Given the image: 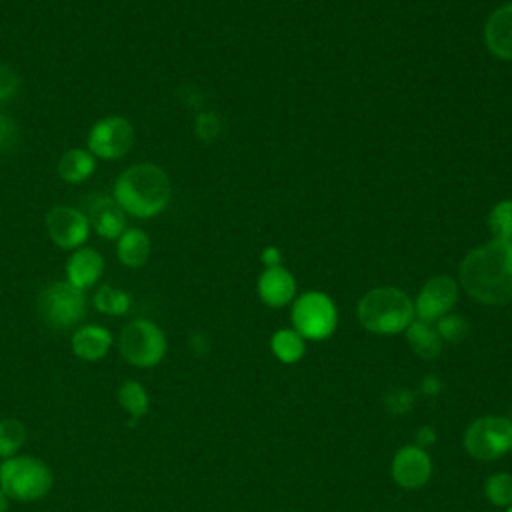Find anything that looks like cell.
Returning a JSON list of instances; mask_svg holds the SVG:
<instances>
[{
    "label": "cell",
    "instance_id": "1",
    "mask_svg": "<svg viewBox=\"0 0 512 512\" xmlns=\"http://www.w3.org/2000/svg\"><path fill=\"white\" fill-rule=\"evenodd\" d=\"M458 280L468 296L486 306L512 302V240H490L460 262Z\"/></svg>",
    "mask_w": 512,
    "mask_h": 512
},
{
    "label": "cell",
    "instance_id": "2",
    "mask_svg": "<svg viewBox=\"0 0 512 512\" xmlns=\"http://www.w3.org/2000/svg\"><path fill=\"white\" fill-rule=\"evenodd\" d=\"M170 194L172 186L168 174L160 166L148 162L124 170L114 186V200L118 206L136 218H152L162 212Z\"/></svg>",
    "mask_w": 512,
    "mask_h": 512
},
{
    "label": "cell",
    "instance_id": "3",
    "mask_svg": "<svg viewBox=\"0 0 512 512\" xmlns=\"http://www.w3.org/2000/svg\"><path fill=\"white\" fill-rule=\"evenodd\" d=\"M356 316L372 334H400L414 320V300L396 286L372 288L360 298Z\"/></svg>",
    "mask_w": 512,
    "mask_h": 512
},
{
    "label": "cell",
    "instance_id": "4",
    "mask_svg": "<svg viewBox=\"0 0 512 512\" xmlns=\"http://www.w3.org/2000/svg\"><path fill=\"white\" fill-rule=\"evenodd\" d=\"M52 486L50 468L32 456H14L0 466V488L8 498L40 500Z\"/></svg>",
    "mask_w": 512,
    "mask_h": 512
},
{
    "label": "cell",
    "instance_id": "5",
    "mask_svg": "<svg viewBox=\"0 0 512 512\" xmlns=\"http://www.w3.org/2000/svg\"><path fill=\"white\" fill-rule=\"evenodd\" d=\"M292 328L304 340H326L334 334L338 324V310L334 300L318 290L304 292L292 302Z\"/></svg>",
    "mask_w": 512,
    "mask_h": 512
},
{
    "label": "cell",
    "instance_id": "6",
    "mask_svg": "<svg viewBox=\"0 0 512 512\" xmlns=\"http://www.w3.org/2000/svg\"><path fill=\"white\" fill-rule=\"evenodd\" d=\"M464 448L476 460H498L512 452V422L504 416H480L464 430Z\"/></svg>",
    "mask_w": 512,
    "mask_h": 512
},
{
    "label": "cell",
    "instance_id": "7",
    "mask_svg": "<svg viewBox=\"0 0 512 512\" xmlns=\"http://www.w3.org/2000/svg\"><path fill=\"white\" fill-rule=\"evenodd\" d=\"M84 310V294L70 282H52L38 296L40 318L54 330L74 326L84 316Z\"/></svg>",
    "mask_w": 512,
    "mask_h": 512
},
{
    "label": "cell",
    "instance_id": "8",
    "mask_svg": "<svg viewBox=\"0 0 512 512\" xmlns=\"http://www.w3.org/2000/svg\"><path fill=\"white\" fill-rule=\"evenodd\" d=\"M120 354L132 366H156L166 354V336L154 322L134 320L120 334Z\"/></svg>",
    "mask_w": 512,
    "mask_h": 512
},
{
    "label": "cell",
    "instance_id": "9",
    "mask_svg": "<svg viewBox=\"0 0 512 512\" xmlns=\"http://www.w3.org/2000/svg\"><path fill=\"white\" fill-rule=\"evenodd\" d=\"M134 144V128L122 116H106L98 120L88 134V148L92 156L104 160L122 158Z\"/></svg>",
    "mask_w": 512,
    "mask_h": 512
},
{
    "label": "cell",
    "instance_id": "10",
    "mask_svg": "<svg viewBox=\"0 0 512 512\" xmlns=\"http://www.w3.org/2000/svg\"><path fill=\"white\" fill-rule=\"evenodd\" d=\"M458 300V284L454 278L442 274L430 278L414 300V318L422 322H436L446 316Z\"/></svg>",
    "mask_w": 512,
    "mask_h": 512
},
{
    "label": "cell",
    "instance_id": "11",
    "mask_svg": "<svg viewBox=\"0 0 512 512\" xmlns=\"http://www.w3.org/2000/svg\"><path fill=\"white\" fill-rule=\"evenodd\" d=\"M390 474L400 488L418 490L432 476V458L424 448L416 444H406L396 450L392 458Z\"/></svg>",
    "mask_w": 512,
    "mask_h": 512
},
{
    "label": "cell",
    "instance_id": "12",
    "mask_svg": "<svg viewBox=\"0 0 512 512\" xmlns=\"http://www.w3.org/2000/svg\"><path fill=\"white\" fill-rule=\"evenodd\" d=\"M46 230L60 248H76L88 238V218L70 206H56L46 214Z\"/></svg>",
    "mask_w": 512,
    "mask_h": 512
},
{
    "label": "cell",
    "instance_id": "13",
    "mask_svg": "<svg viewBox=\"0 0 512 512\" xmlns=\"http://www.w3.org/2000/svg\"><path fill=\"white\" fill-rule=\"evenodd\" d=\"M258 296L270 308H282L296 296V280L284 266H268L258 278Z\"/></svg>",
    "mask_w": 512,
    "mask_h": 512
},
{
    "label": "cell",
    "instance_id": "14",
    "mask_svg": "<svg viewBox=\"0 0 512 512\" xmlns=\"http://www.w3.org/2000/svg\"><path fill=\"white\" fill-rule=\"evenodd\" d=\"M484 44L498 60H512V2L498 6L484 24Z\"/></svg>",
    "mask_w": 512,
    "mask_h": 512
},
{
    "label": "cell",
    "instance_id": "15",
    "mask_svg": "<svg viewBox=\"0 0 512 512\" xmlns=\"http://www.w3.org/2000/svg\"><path fill=\"white\" fill-rule=\"evenodd\" d=\"M90 224L102 238H120L126 230L124 210L118 206L116 200L108 196H98L88 208Z\"/></svg>",
    "mask_w": 512,
    "mask_h": 512
},
{
    "label": "cell",
    "instance_id": "16",
    "mask_svg": "<svg viewBox=\"0 0 512 512\" xmlns=\"http://www.w3.org/2000/svg\"><path fill=\"white\" fill-rule=\"evenodd\" d=\"M102 270H104V260L92 248L76 250L66 264L68 282L78 290H84L96 284V280L102 276Z\"/></svg>",
    "mask_w": 512,
    "mask_h": 512
},
{
    "label": "cell",
    "instance_id": "17",
    "mask_svg": "<svg viewBox=\"0 0 512 512\" xmlns=\"http://www.w3.org/2000/svg\"><path fill=\"white\" fill-rule=\"evenodd\" d=\"M112 344V336L102 326H82L72 336V350L78 358L94 362L100 360Z\"/></svg>",
    "mask_w": 512,
    "mask_h": 512
},
{
    "label": "cell",
    "instance_id": "18",
    "mask_svg": "<svg viewBox=\"0 0 512 512\" xmlns=\"http://www.w3.org/2000/svg\"><path fill=\"white\" fill-rule=\"evenodd\" d=\"M404 332H406V340L416 356H420L424 360H432L440 354L442 338L436 332V328H432L428 322L412 320Z\"/></svg>",
    "mask_w": 512,
    "mask_h": 512
},
{
    "label": "cell",
    "instance_id": "19",
    "mask_svg": "<svg viewBox=\"0 0 512 512\" xmlns=\"http://www.w3.org/2000/svg\"><path fill=\"white\" fill-rule=\"evenodd\" d=\"M150 254V238L138 230V228H130L124 230L118 242V258L124 266L130 268H138L144 266Z\"/></svg>",
    "mask_w": 512,
    "mask_h": 512
},
{
    "label": "cell",
    "instance_id": "20",
    "mask_svg": "<svg viewBox=\"0 0 512 512\" xmlns=\"http://www.w3.org/2000/svg\"><path fill=\"white\" fill-rule=\"evenodd\" d=\"M94 166H96V162L90 152L72 148L60 156L58 176L70 184H76V182L86 180L94 172Z\"/></svg>",
    "mask_w": 512,
    "mask_h": 512
},
{
    "label": "cell",
    "instance_id": "21",
    "mask_svg": "<svg viewBox=\"0 0 512 512\" xmlns=\"http://www.w3.org/2000/svg\"><path fill=\"white\" fill-rule=\"evenodd\" d=\"M270 350L280 362L294 364L302 360L306 352V340L294 328H280L270 338Z\"/></svg>",
    "mask_w": 512,
    "mask_h": 512
},
{
    "label": "cell",
    "instance_id": "22",
    "mask_svg": "<svg viewBox=\"0 0 512 512\" xmlns=\"http://www.w3.org/2000/svg\"><path fill=\"white\" fill-rule=\"evenodd\" d=\"M118 402L120 406L134 418H142L148 412V394L146 390L134 382V380H126L120 390H118Z\"/></svg>",
    "mask_w": 512,
    "mask_h": 512
},
{
    "label": "cell",
    "instance_id": "23",
    "mask_svg": "<svg viewBox=\"0 0 512 512\" xmlns=\"http://www.w3.org/2000/svg\"><path fill=\"white\" fill-rule=\"evenodd\" d=\"M94 306L102 314L122 316L130 308V296L124 290H118V288H112V286L104 284V286L98 288V292L94 296Z\"/></svg>",
    "mask_w": 512,
    "mask_h": 512
},
{
    "label": "cell",
    "instance_id": "24",
    "mask_svg": "<svg viewBox=\"0 0 512 512\" xmlns=\"http://www.w3.org/2000/svg\"><path fill=\"white\" fill-rule=\"evenodd\" d=\"M484 496L494 506H502V508L512 506V474L496 472L488 476L484 482Z\"/></svg>",
    "mask_w": 512,
    "mask_h": 512
},
{
    "label": "cell",
    "instance_id": "25",
    "mask_svg": "<svg viewBox=\"0 0 512 512\" xmlns=\"http://www.w3.org/2000/svg\"><path fill=\"white\" fill-rule=\"evenodd\" d=\"M26 440V428L16 418H6L0 422V456L12 458Z\"/></svg>",
    "mask_w": 512,
    "mask_h": 512
},
{
    "label": "cell",
    "instance_id": "26",
    "mask_svg": "<svg viewBox=\"0 0 512 512\" xmlns=\"http://www.w3.org/2000/svg\"><path fill=\"white\" fill-rule=\"evenodd\" d=\"M488 226L498 240H512V200H500L488 214Z\"/></svg>",
    "mask_w": 512,
    "mask_h": 512
},
{
    "label": "cell",
    "instance_id": "27",
    "mask_svg": "<svg viewBox=\"0 0 512 512\" xmlns=\"http://www.w3.org/2000/svg\"><path fill=\"white\" fill-rule=\"evenodd\" d=\"M436 332L440 334L442 342L446 340V342L456 344V342H462L468 336L470 324H468V320L464 316L448 312L446 316L436 320Z\"/></svg>",
    "mask_w": 512,
    "mask_h": 512
},
{
    "label": "cell",
    "instance_id": "28",
    "mask_svg": "<svg viewBox=\"0 0 512 512\" xmlns=\"http://www.w3.org/2000/svg\"><path fill=\"white\" fill-rule=\"evenodd\" d=\"M18 90H20L18 72L8 64H0V102L12 100L18 94Z\"/></svg>",
    "mask_w": 512,
    "mask_h": 512
},
{
    "label": "cell",
    "instance_id": "29",
    "mask_svg": "<svg viewBox=\"0 0 512 512\" xmlns=\"http://www.w3.org/2000/svg\"><path fill=\"white\" fill-rule=\"evenodd\" d=\"M414 404V394L410 390H404V388H398L394 390L388 398H386V406L390 412L394 414H404L406 410H410Z\"/></svg>",
    "mask_w": 512,
    "mask_h": 512
},
{
    "label": "cell",
    "instance_id": "30",
    "mask_svg": "<svg viewBox=\"0 0 512 512\" xmlns=\"http://www.w3.org/2000/svg\"><path fill=\"white\" fill-rule=\"evenodd\" d=\"M196 132L202 140H212L220 132V122L218 116L212 112H204L196 120Z\"/></svg>",
    "mask_w": 512,
    "mask_h": 512
},
{
    "label": "cell",
    "instance_id": "31",
    "mask_svg": "<svg viewBox=\"0 0 512 512\" xmlns=\"http://www.w3.org/2000/svg\"><path fill=\"white\" fill-rule=\"evenodd\" d=\"M436 442V432H434V428L432 426H422V428H418V432H416V446H420V448H428L430 444H434Z\"/></svg>",
    "mask_w": 512,
    "mask_h": 512
},
{
    "label": "cell",
    "instance_id": "32",
    "mask_svg": "<svg viewBox=\"0 0 512 512\" xmlns=\"http://www.w3.org/2000/svg\"><path fill=\"white\" fill-rule=\"evenodd\" d=\"M262 262L266 264V268L268 266H278L280 264V260H282V254L274 248V246H268V248H264V252H262Z\"/></svg>",
    "mask_w": 512,
    "mask_h": 512
},
{
    "label": "cell",
    "instance_id": "33",
    "mask_svg": "<svg viewBox=\"0 0 512 512\" xmlns=\"http://www.w3.org/2000/svg\"><path fill=\"white\" fill-rule=\"evenodd\" d=\"M440 388H442V384H440V380L436 376H424L422 390L426 394H436V392H440Z\"/></svg>",
    "mask_w": 512,
    "mask_h": 512
},
{
    "label": "cell",
    "instance_id": "34",
    "mask_svg": "<svg viewBox=\"0 0 512 512\" xmlns=\"http://www.w3.org/2000/svg\"><path fill=\"white\" fill-rule=\"evenodd\" d=\"M8 136H12V124L8 122V118H2V116H0V144H2Z\"/></svg>",
    "mask_w": 512,
    "mask_h": 512
},
{
    "label": "cell",
    "instance_id": "35",
    "mask_svg": "<svg viewBox=\"0 0 512 512\" xmlns=\"http://www.w3.org/2000/svg\"><path fill=\"white\" fill-rule=\"evenodd\" d=\"M8 510V496L4 494V490L0 488V512H6Z\"/></svg>",
    "mask_w": 512,
    "mask_h": 512
},
{
    "label": "cell",
    "instance_id": "36",
    "mask_svg": "<svg viewBox=\"0 0 512 512\" xmlns=\"http://www.w3.org/2000/svg\"><path fill=\"white\" fill-rule=\"evenodd\" d=\"M504 512H512V506H508V508H506V510H504Z\"/></svg>",
    "mask_w": 512,
    "mask_h": 512
},
{
    "label": "cell",
    "instance_id": "37",
    "mask_svg": "<svg viewBox=\"0 0 512 512\" xmlns=\"http://www.w3.org/2000/svg\"><path fill=\"white\" fill-rule=\"evenodd\" d=\"M508 420H510V422H512V412H510V418H508Z\"/></svg>",
    "mask_w": 512,
    "mask_h": 512
}]
</instances>
